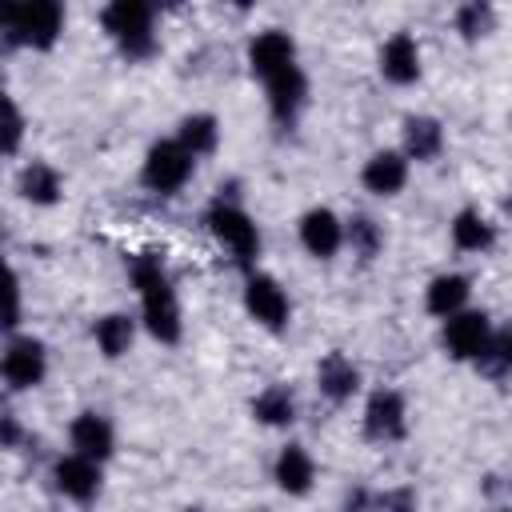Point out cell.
<instances>
[{
	"label": "cell",
	"mask_w": 512,
	"mask_h": 512,
	"mask_svg": "<svg viewBox=\"0 0 512 512\" xmlns=\"http://www.w3.org/2000/svg\"><path fill=\"white\" fill-rule=\"evenodd\" d=\"M240 300H244L248 320L256 328H264V332H284L288 320H292V300H288L284 284L276 276H268V272H248Z\"/></svg>",
	"instance_id": "ba28073f"
},
{
	"label": "cell",
	"mask_w": 512,
	"mask_h": 512,
	"mask_svg": "<svg viewBox=\"0 0 512 512\" xmlns=\"http://www.w3.org/2000/svg\"><path fill=\"white\" fill-rule=\"evenodd\" d=\"M472 368H476L484 380H492V384L512 380V324L492 328V336H488V344H484V352L476 356Z\"/></svg>",
	"instance_id": "d4e9b609"
},
{
	"label": "cell",
	"mask_w": 512,
	"mask_h": 512,
	"mask_svg": "<svg viewBox=\"0 0 512 512\" xmlns=\"http://www.w3.org/2000/svg\"><path fill=\"white\" fill-rule=\"evenodd\" d=\"M176 140H180L196 160H204V156H212V152L220 148V120H216L212 112H188V116L176 124Z\"/></svg>",
	"instance_id": "484cf974"
},
{
	"label": "cell",
	"mask_w": 512,
	"mask_h": 512,
	"mask_svg": "<svg viewBox=\"0 0 512 512\" xmlns=\"http://www.w3.org/2000/svg\"><path fill=\"white\" fill-rule=\"evenodd\" d=\"M0 32H4V44H12V48L48 52V48H56V40L64 36V4H56V0H20V4H4V12H0Z\"/></svg>",
	"instance_id": "7a4b0ae2"
},
{
	"label": "cell",
	"mask_w": 512,
	"mask_h": 512,
	"mask_svg": "<svg viewBox=\"0 0 512 512\" xmlns=\"http://www.w3.org/2000/svg\"><path fill=\"white\" fill-rule=\"evenodd\" d=\"M4 324H8V336H12L16 324H20V276H16V272L8 276V320H4Z\"/></svg>",
	"instance_id": "4dcf8cb0"
},
{
	"label": "cell",
	"mask_w": 512,
	"mask_h": 512,
	"mask_svg": "<svg viewBox=\"0 0 512 512\" xmlns=\"http://www.w3.org/2000/svg\"><path fill=\"white\" fill-rule=\"evenodd\" d=\"M496 512H512V508H496Z\"/></svg>",
	"instance_id": "e575fe53"
},
{
	"label": "cell",
	"mask_w": 512,
	"mask_h": 512,
	"mask_svg": "<svg viewBox=\"0 0 512 512\" xmlns=\"http://www.w3.org/2000/svg\"><path fill=\"white\" fill-rule=\"evenodd\" d=\"M376 68L388 84L396 88H408L420 80V68H424V56H420V40L412 32H392L384 44H380V56H376Z\"/></svg>",
	"instance_id": "9a60e30c"
},
{
	"label": "cell",
	"mask_w": 512,
	"mask_h": 512,
	"mask_svg": "<svg viewBox=\"0 0 512 512\" xmlns=\"http://www.w3.org/2000/svg\"><path fill=\"white\" fill-rule=\"evenodd\" d=\"M272 480L284 496H308L316 484V460L304 444H284L272 460Z\"/></svg>",
	"instance_id": "ffe728a7"
},
{
	"label": "cell",
	"mask_w": 512,
	"mask_h": 512,
	"mask_svg": "<svg viewBox=\"0 0 512 512\" xmlns=\"http://www.w3.org/2000/svg\"><path fill=\"white\" fill-rule=\"evenodd\" d=\"M360 384H364V376H360L356 360L344 356L340 348H332V352L316 364V388H320V396H324L328 404H348V400L360 392Z\"/></svg>",
	"instance_id": "d6986e66"
},
{
	"label": "cell",
	"mask_w": 512,
	"mask_h": 512,
	"mask_svg": "<svg viewBox=\"0 0 512 512\" xmlns=\"http://www.w3.org/2000/svg\"><path fill=\"white\" fill-rule=\"evenodd\" d=\"M136 324H140V320H132L128 312H104V316H96V324H92V344H96V352H100L104 360L128 356L132 344H136Z\"/></svg>",
	"instance_id": "cb8c5ba5"
},
{
	"label": "cell",
	"mask_w": 512,
	"mask_h": 512,
	"mask_svg": "<svg viewBox=\"0 0 512 512\" xmlns=\"http://www.w3.org/2000/svg\"><path fill=\"white\" fill-rule=\"evenodd\" d=\"M264 96H268V116H272V124H276L280 132H292V128L300 124L304 108H308V76H304V68L296 64V68H288V72L264 80Z\"/></svg>",
	"instance_id": "7c38bea8"
},
{
	"label": "cell",
	"mask_w": 512,
	"mask_h": 512,
	"mask_svg": "<svg viewBox=\"0 0 512 512\" xmlns=\"http://www.w3.org/2000/svg\"><path fill=\"white\" fill-rule=\"evenodd\" d=\"M448 236H452V248L468 252V256H484L496 248V224L480 208H460L448 220Z\"/></svg>",
	"instance_id": "7402d4cb"
},
{
	"label": "cell",
	"mask_w": 512,
	"mask_h": 512,
	"mask_svg": "<svg viewBox=\"0 0 512 512\" xmlns=\"http://www.w3.org/2000/svg\"><path fill=\"white\" fill-rule=\"evenodd\" d=\"M16 192H20V200L32 204V208H52V204H60V196H64V176H60L56 164H48V160H28V164L20 168V176H16Z\"/></svg>",
	"instance_id": "44dd1931"
},
{
	"label": "cell",
	"mask_w": 512,
	"mask_h": 512,
	"mask_svg": "<svg viewBox=\"0 0 512 512\" xmlns=\"http://www.w3.org/2000/svg\"><path fill=\"white\" fill-rule=\"evenodd\" d=\"M492 328H496V324H492L488 312L464 308V312H456V316H448V320L440 324V348H444V356L456 360V364H476V356L484 352Z\"/></svg>",
	"instance_id": "9c48e42d"
},
{
	"label": "cell",
	"mask_w": 512,
	"mask_h": 512,
	"mask_svg": "<svg viewBox=\"0 0 512 512\" xmlns=\"http://www.w3.org/2000/svg\"><path fill=\"white\" fill-rule=\"evenodd\" d=\"M100 28L116 44L124 60H148L160 48L156 36V8L144 0H112L100 8Z\"/></svg>",
	"instance_id": "3957f363"
},
{
	"label": "cell",
	"mask_w": 512,
	"mask_h": 512,
	"mask_svg": "<svg viewBox=\"0 0 512 512\" xmlns=\"http://www.w3.org/2000/svg\"><path fill=\"white\" fill-rule=\"evenodd\" d=\"M444 148H448V132H444V124L436 116L416 112V116L404 120V128H400V152L408 156V164H436L444 156Z\"/></svg>",
	"instance_id": "e0dca14e"
},
{
	"label": "cell",
	"mask_w": 512,
	"mask_h": 512,
	"mask_svg": "<svg viewBox=\"0 0 512 512\" xmlns=\"http://www.w3.org/2000/svg\"><path fill=\"white\" fill-rule=\"evenodd\" d=\"M416 508H420V496L412 484H396L372 496V512H416Z\"/></svg>",
	"instance_id": "f1b7e54d"
},
{
	"label": "cell",
	"mask_w": 512,
	"mask_h": 512,
	"mask_svg": "<svg viewBox=\"0 0 512 512\" xmlns=\"http://www.w3.org/2000/svg\"><path fill=\"white\" fill-rule=\"evenodd\" d=\"M452 24H456L460 40L476 44V40H484V36L496 28V8L484 4V0H468V4H460V8L452 12Z\"/></svg>",
	"instance_id": "83f0119b"
},
{
	"label": "cell",
	"mask_w": 512,
	"mask_h": 512,
	"mask_svg": "<svg viewBox=\"0 0 512 512\" xmlns=\"http://www.w3.org/2000/svg\"><path fill=\"white\" fill-rule=\"evenodd\" d=\"M192 172H196V156L176 136L152 140L148 152H144V160H140V184L152 196H176V192H184V184L192 180Z\"/></svg>",
	"instance_id": "5b68a950"
},
{
	"label": "cell",
	"mask_w": 512,
	"mask_h": 512,
	"mask_svg": "<svg viewBox=\"0 0 512 512\" xmlns=\"http://www.w3.org/2000/svg\"><path fill=\"white\" fill-rule=\"evenodd\" d=\"M128 276L140 300V328L156 340V344H180L184 336V312H180V296L176 284L168 276V264L156 252H140L128 260Z\"/></svg>",
	"instance_id": "6da1fadb"
},
{
	"label": "cell",
	"mask_w": 512,
	"mask_h": 512,
	"mask_svg": "<svg viewBox=\"0 0 512 512\" xmlns=\"http://www.w3.org/2000/svg\"><path fill=\"white\" fill-rule=\"evenodd\" d=\"M408 176H412V164H408V156H404L400 148H380V152H372V156L360 164V184H364V192H372V196H380V200L400 196V192L408 188Z\"/></svg>",
	"instance_id": "5bb4252c"
},
{
	"label": "cell",
	"mask_w": 512,
	"mask_h": 512,
	"mask_svg": "<svg viewBox=\"0 0 512 512\" xmlns=\"http://www.w3.org/2000/svg\"><path fill=\"white\" fill-rule=\"evenodd\" d=\"M52 488L72 504H92L104 488V464L76 456V452H64L52 464Z\"/></svg>",
	"instance_id": "4fadbf2b"
},
{
	"label": "cell",
	"mask_w": 512,
	"mask_h": 512,
	"mask_svg": "<svg viewBox=\"0 0 512 512\" xmlns=\"http://www.w3.org/2000/svg\"><path fill=\"white\" fill-rule=\"evenodd\" d=\"M248 412H252V420L260 424V428H292L296 424V412H300V404H296V392L288 388V384H264L252 400H248Z\"/></svg>",
	"instance_id": "603a6c76"
},
{
	"label": "cell",
	"mask_w": 512,
	"mask_h": 512,
	"mask_svg": "<svg viewBox=\"0 0 512 512\" xmlns=\"http://www.w3.org/2000/svg\"><path fill=\"white\" fill-rule=\"evenodd\" d=\"M344 248L356 256V260H376L380 252H384V228L372 220V216H364V212H352L348 220H344Z\"/></svg>",
	"instance_id": "4316f807"
},
{
	"label": "cell",
	"mask_w": 512,
	"mask_h": 512,
	"mask_svg": "<svg viewBox=\"0 0 512 512\" xmlns=\"http://www.w3.org/2000/svg\"><path fill=\"white\" fill-rule=\"evenodd\" d=\"M0 376H4V388L8 392H32V388H40L44 376H48V348H44V340L24 336V332H12L4 340Z\"/></svg>",
	"instance_id": "52a82bcc"
},
{
	"label": "cell",
	"mask_w": 512,
	"mask_h": 512,
	"mask_svg": "<svg viewBox=\"0 0 512 512\" xmlns=\"http://www.w3.org/2000/svg\"><path fill=\"white\" fill-rule=\"evenodd\" d=\"M296 236L312 260H336L344 252V216H336V208L328 204H312L308 212H300Z\"/></svg>",
	"instance_id": "8fae6325"
},
{
	"label": "cell",
	"mask_w": 512,
	"mask_h": 512,
	"mask_svg": "<svg viewBox=\"0 0 512 512\" xmlns=\"http://www.w3.org/2000/svg\"><path fill=\"white\" fill-rule=\"evenodd\" d=\"M464 308H472V276H464V272H440V276H432L424 284V312L436 316L440 324L448 316L464 312Z\"/></svg>",
	"instance_id": "ac0fdd59"
},
{
	"label": "cell",
	"mask_w": 512,
	"mask_h": 512,
	"mask_svg": "<svg viewBox=\"0 0 512 512\" xmlns=\"http://www.w3.org/2000/svg\"><path fill=\"white\" fill-rule=\"evenodd\" d=\"M184 512H204V508H184Z\"/></svg>",
	"instance_id": "d6a6232c"
},
{
	"label": "cell",
	"mask_w": 512,
	"mask_h": 512,
	"mask_svg": "<svg viewBox=\"0 0 512 512\" xmlns=\"http://www.w3.org/2000/svg\"><path fill=\"white\" fill-rule=\"evenodd\" d=\"M20 140H24L20 104H16L12 96H4V156H16V152H20Z\"/></svg>",
	"instance_id": "f546056e"
},
{
	"label": "cell",
	"mask_w": 512,
	"mask_h": 512,
	"mask_svg": "<svg viewBox=\"0 0 512 512\" xmlns=\"http://www.w3.org/2000/svg\"><path fill=\"white\" fill-rule=\"evenodd\" d=\"M360 432L368 444H400L408 436V400L396 388H372L360 408Z\"/></svg>",
	"instance_id": "8992f818"
},
{
	"label": "cell",
	"mask_w": 512,
	"mask_h": 512,
	"mask_svg": "<svg viewBox=\"0 0 512 512\" xmlns=\"http://www.w3.org/2000/svg\"><path fill=\"white\" fill-rule=\"evenodd\" d=\"M204 224L212 232V240L244 268V272H256V256H260V228L256 220L248 216V208L236 200V196H216L204 212Z\"/></svg>",
	"instance_id": "277c9868"
},
{
	"label": "cell",
	"mask_w": 512,
	"mask_h": 512,
	"mask_svg": "<svg viewBox=\"0 0 512 512\" xmlns=\"http://www.w3.org/2000/svg\"><path fill=\"white\" fill-rule=\"evenodd\" d=\"M0 444L12 452V448H20V420H16V412H4L0 416Z\"/></svg>",
	"instance_id": "1f68e13d"
},
{
	"label": "cell",
	"mask_w": 512,
	"mask_h": 512,
	"mask_svg": "<svg viewBox=\"0 0 512 512\" xmlns=\"http://www.w3.org/2000/svg\"><path fill=\"white\" fill-rule=\"evenodd\" d=\"M244 60H248V72L264 84V80H272V76L296 68V64H300V52H296L292 32H284V28H260V32L248 40Z\"/></svg>",
	"instance_id": "30bf717a"
},
{
	"label": "cell",
	"mask_w": 512,
	"mask_h": 512,
	"mask_svg": "<svg viewBox=\"0 0 512 512\" xmlns=\"http://www.w3.org/2000/svg\"><path fill=\"white\" fill-rule=\"evenodd\" d=\"M68 444H72L76 456H88V460L104 464V460L116 452V428H112V420H108L104 412L84 408V412H76L72 424H68Z\"/></svg>",
	"instance_id": "2e32d148"
},
{
	"label": "cell",
	"mask_w": 512,
	"mask_h": 512,
	"mask_svg": "<svg viewBox=\"0 0 512 512\" xmlns=\"http://www.w3.org/2000/svg\"><path fill=\"white\" fill-rule=\"evenodd\" d=\"M508 212H512V196H508Z\"/></svg>",
	"instance_id": "836d02e7"
}]
</instances>
